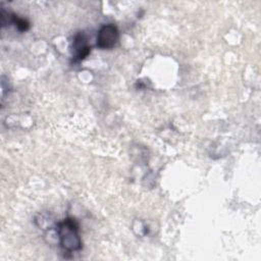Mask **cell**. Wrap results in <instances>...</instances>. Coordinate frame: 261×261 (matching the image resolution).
<instances>
[{"instance_id":"obj_2","label":"cell","mask_w":261,"mask_h":261,"mask_svg":"<svg viewBox=\"0 0 261 261\" xmlns=\"http://www.w3.org/2000/svg\"><path fill=\"white\" fill-rule=\"evenodd\" d=\"M119 33L115 24H103L97 35V47L102 50L112 49L118 42Z\"/></svg>"},{"instance_id":"obj_3","label":"cell","mask_w":261,"mask_h":261,"mask_svg":"<svg viewBox=\"0 0 261 261\" xmlns=\"http://www.w3.org/2000/svg\"><path fill=\"white\" fill-rule=\"evenodd\" d=\"M91 51V46L89 45L88 39L84 32H79L74 35L71 43V53L72 59L77 62L84 60Z\"/></svg>"},{"instance_id":"obj_1","label":"cell","mask_w":261,"mask_h":261,"mask_svg":"<svg viewBox=\"0 0 261 261\" xmlns=\"http://www.w3.org/2000/svg\"><path fill=\"white\" fill-rule=\"evenodd\" d=\"M79 229V223L71 217H67L57 223L56 234L59 245L64 252L73 253L82 249L83 243Z\"/></svg>"},{"instance_id":"obj_4","label":"cell","mask_w":261,"mask_h":261,"mask_svg":"<svg viewBox=\"0 0 261 261\" xmlns=\"http://www.w3.org/2000/svg\"><path fill=\"white\" fill-rule=\"evenodd\" d=\"M9 22L13 23L19 32H27L30 29V22L25 18L19 17L16 14H10Z\"/></svg>"}]
</instances>
